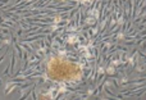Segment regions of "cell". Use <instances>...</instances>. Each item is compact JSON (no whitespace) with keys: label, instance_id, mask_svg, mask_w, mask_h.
Segmentation results:
<instances>
[{"label":"cell","instance_id":"2","mask_svg":"<svg viewBox=\"0 0 146 100\" xmlns=\"http://www.w3.org/2000/svg\"><path fill=\"white\" fill-rule=\"evenodd\" d=\"M14 68V55H13V58H12V69Z\"/></svg>","mask_w":146,"mask_h":100},{"label":"cell","instance_id":"1","mask_svg":"<svg viewBox=\"0 0 146 100\" xmlns=\"http://www.w3.org/2000/svg\"><path fill=\"white\" fill-rule=\"evenodd\" d=\"M27 98H28V94H26V95H23V96H22V98H21V99H19V100H25V99H27Z\"/></svg>","mask_w":146,"mask_h":100}]
</instances>
